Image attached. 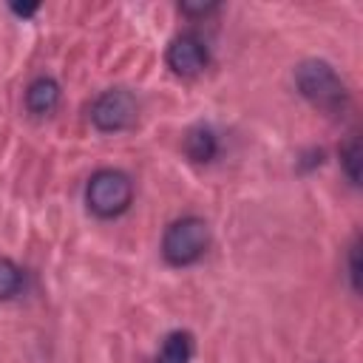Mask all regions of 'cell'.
Listing matches in <instances>:
<instances>
[{
  "mask_svg": "<svg viewBox=\"0 0 363 363\" xmlns=\"http://www.w3.org/2000/svg\"><path fill=\"white\" fill-rule=\"evenodd\" d=\"M295 88L298 94L315 105L318 111L323 113H343L346 105H349V91H346V82L337 77V71L326 62V60H303L295 65Z\"/></svg>",
  "mask_w": 363,
  "mask_h": 363,
  "instance_id": "1",
  "label": "cell"
},
{
  "mask_svg": "<svg viewBox=\"0 0 363 363\" xmlns=\"http://www.w3.org/2000/svg\"><path fill=\"white\" fill-rule=\"evenodd\" d=\"M210 247V227L199 216H182L170 221L162 233V258L170 267H193L196 261L204 258Z\"/></svg>",
  "mask_w": 363,
  "mask_h": 363,
  "instance_id": "2",
  "label": "cell"
},
{
  "mask_svg": "<svg viewBox=\"0 0 363 363\" xmlns=\"http://www.w3.org/2000/svg\"><path fill=\"white\" fill-rule=\"evenodd\" d=\"M133 201V182L125 170L102 167L85 184V204L96 218H119Z\"/></svg>",
  "mask_w": 363,
  "mask_h": 363,
  "instance_id": "3",
  "label": "cell"
},
{
  "mask_svg": "<svg viewBox=\"0 0 363 363\" xmlns=\"http://www.w3.org/2000/svg\"><path fill=\"white\" fill-rule=\"evenodd\" d=\"M136 116H139V99L128 88L102 91L88 111V119L99 133H122L136 125Z\"/></svg>",
  "mask_w": 363,
  "mask_h": 363,
  "instance_id": "4",
  "label": "cell"
},
{
  "mask_svg": "<svg viewBox=\"0 0 363 363\" xmlns=\"http://www.w3.org/2000/svg\"><path fill=\"white\" fill-rule=\"evenodd\" d=\"M164 62L176 77H199L210 62V51H207L204 40L199 34L184 31V34H176L167 43Z\"/></svg>",
  "mask_w": 363,
  "mask_h": 363,
  "instance_id": "5",
  "label": "cell"
},
{
  "mask_svg": "<svg viewBox=\"0 0 363 363\" xmlns=\"http://www.w3.org/2000/svg\"><path fill=\"white\" fill-rule=\"evenodd\" d=\"M60 96H62L60 82L54 77L43 74V77H34L28 82V88H26V108L34 116H51L57 111V105H60Z\"/></svg>",
  "mask_w": 363,
  "mask_h": 363,
  "instance_id": "6",
  "label": "cell"
},
{
  "mask_svg": "<svg viewBox=\"0 0 363 363\" xmlns=\"http://www.w3.org/2000/svg\"><path fill=\"white\" fill-rule=\"evenodd\" d=\"M184 153H187L190 162H199V164L213 162L216 153H218L216 133L210 128H193V130H187V136H184Z\"/></svg>",
  "mask_w": 363,
  "mask_h": 363,
  "instance_id": "7",
  "label": "cell"
},
{
  "mask_svg": "<svg viewBox=\"0 0 363 363\" xmlns=\"http://www.w3.org/2000/svg\"><path fill=\"white\" fill-rule=\"evenodd\" d=\"M193 352H196L193 335L176 329V332H170V335L162 340L159 354H156V363H190Z\"/></svg>",
  "mask_w": 363,
  "mask_h": 363,
  "instance_id": "8",
  "label": "cell"
},
{
  "mask_svg": "<svg viewBox=\"0 0 363 363\" xmlns=\"http://www.w3.org/2000/svg\"><path fill=\"white\" fill-rule=\"evenodd\" d=\"M23 289V267L11 258H0V301H11Z\"/></svg>",
  "mask_w": 363,
  "mask_h": 363,
  "instance_id": "9",
  "label": "cell"
},
{
  "mask_svg": "<svg viewBox=\"0 0 363 363\" xmlns=\"http://www.w3.org/2000/svg\"><path fill=\"white\" fill-rule=\"evenodd\" d=\"M340 164L346 170V179L352 184H360V139L352 136L346 147H340Z\"/></svg>",
  "mask_w": 363,
  "mask_h": 363,
  "instance_id": "10",
  "label": "cell"
},
{
  "mask_svg": "<svg viewBox=\"0 0 363 363\" xmlns=\"http://www.w3.org/2000/svg\"><path fill=\"white\" fill-rule=\"evenodd\" d=\"M349 284L352 292H360V235H354L349 247Z\"/></svg>",
  "mask_w": 363,
  "mask_h": 363,
  "instance_id": "11",
  "label": "cell"
},
{
  "mask_svg": "<svg viewBox=\"0 0 363 363\" xmlns=\"http://www.w3.org/2000/svg\"><path fill=\"white\" fill-rule=\"evenodd\" d=\"M179 9L187 17H204V14L216 11V3H179Z\"/></svg>",
  "mask_w": 363,
  "mask_h": 363,
  "instance_id": "12",
  "label": "cell"
},
{
  "mask_svg": "<svg viewBox=\"0 0 363 363\" xmlns=\"http://www.w3.org/2000/svg\"><path fill=\"white\" fill-rule=\"evenodd\" d=\"M37 9H40L37 3H26V6H20V3H14V6H11V11H14V14H20V17H31V14L37 11Z\"/></svg>",
  "mask_w": 363,
  "mask_h": 363,
  "instance_id": "13",
  "label": "cell"
}]
</instances>
